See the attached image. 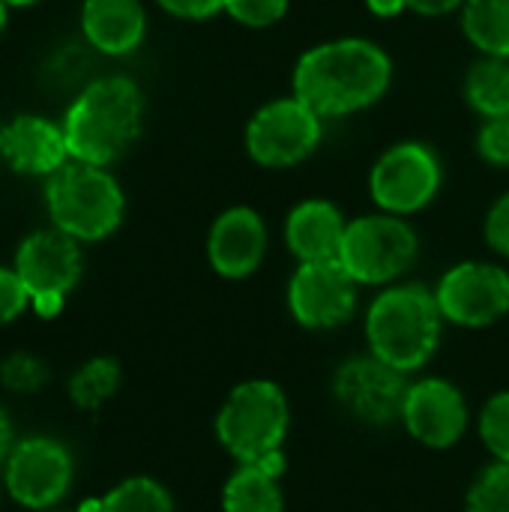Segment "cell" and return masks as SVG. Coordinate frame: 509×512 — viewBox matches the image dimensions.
<instances>
[{
  "label": "cell",
  "instance_id": "cell-1",
  "mask_svg": "<svg viewBox=\"0 0 509 512\" xmlns=\"http://www.w3.org/2000/svg\"><path fill=\"white\" fill-rule=\"evenodd\" d=\"M393 81L390 54L363 36L312 45L294 66V96L318 117H348L375 105Z\"/></svg>",
  "mask_w": 509,
  "mask_h": 512
},
{
  "label": "cell",
  "instance_id": "cell-2",
  "mask_svg": "<svg viewBox=\"0 0 509 512\" xmlns=\"http://www.w3.org/2000/svg\"><path fill=\"white\" fill-rule=\"evenodd\" d=\"M144 99L132 78L105 75L90 81L63 117L69 156L90 165L117 162L141 135Z\"/></svg>",
  "mask_w": 509,
  "mask_h": 512
},
{
  "label": "cell",
  "instance_id": "cell-3",
  "mask_svg": "<svg viewBox=\"0 0 509 512\" xmlns=\"http://www.w3.org/2000/svg\"><path fill=\"white\" fill-rule=\"evenodd\" d=\"M441 330L444 315L435 291L423 285H393L366 312L369 351L402 372H417L435 357Z\"/></svg>",
  "mask_w": 509,
  "mask_h": 512
},
{
  "label": "cell",
  "instance_id": "cell-4",
  "mask_svg": "<svg viewBox=\"0 0 509 512\" xmlns=\"http://www.w3.org/2000/svg\"><path fill=\"white\" fill-rule=\"evenodd\" d=\"M45 204L54 228L75 240H102L123 222V189L102 168L90 162H66L48 174Z\"/></svg>",
  "mask_w": 509,
  "mask_h": 512
},
{
  "label": "cell",
  "instance_id": "cell-5",
  "mask_svg": "<svg viewBox=\"0 0 509 512\" xmlns=\"http://www.w3.org/2000/svg\"><path fill=\"white\" fill-rule=\"evenodd\" d=\"M288 426H291L288 399L273 381L237 384L216 417L219 444L240 465H255L264 456L282 450Z\"/></svg>",
  "mask_w": 509,
  "mask_h": 512
},
{
  "label": "cell",
  "instance_id": "cell-6",
  "mask_svg": "<svg viewBox=\"0 0 509 512\" xmlns=\"http://www.w3.org/2000/svg\"><path fill=\"white\" fill-rule=\"evenodd\" d=\"M417 231L405 216L369 213L348 222L339 261L360 285H387L417 261Z\"/></svg>",
  "mask_w": 509,
  "mask_h": 512
},
{
  "label": "cell",
  "instance_id": "cell-7",
  "mask_svg": "<svg viewBox=\"0 0 509 512\" xmlns=\"http://www.w3.org/2000/svg\"><path fill=\"white\" fill-rule=\"evenodd\" d=\"M321 135L324 117L297 96H282L249 117L246 153L261 168H294L318 150Z\"/></svg>",
  "mask_w": 509,
  "mask_h": 512
},
{
  "label": "cell",
  "instance_id": "cell-8",
  "mask_svg": "<svg viewBox=\"0 0 509 512\" xmlns=\"http://www.w3.org/2000/svg\"><path fill=\"white\" fill-rule=\"evenodd\" d=\"M369 192L381 213H420L441 192V159L423 141H399L372 165Z\"/></svg>",
  "mask_w": 509,
  "mask_h": 512
},
{
  "label": "cell",
  "instance_id": "cell-9",
  "mask_svg": "<svg viewBox=\"0 0 509 512\" xmlns=\"http://www.w3.org/2000/svg\"><path fill=\"white\" fill-rule=\"evenodd\" d=\"M15 273L21 276L36 315L54 318L81 276V252L75 237L60 228L33 231L15 252Z\"/></svg>",
  "mask_w": 509,
  "mask_h": 512
},
{
  "label": "cell",
  "instance_id": "cell-10",
  "mask_svg": "<svg viewBox=\"0 0 509 512\" xmlns=\"http://www.w3.org/2000/svg\"><path fill=\"white\" fill-rule=\"evenodd\" d=\"M408 372L384 363L381 357H351L333 375L336 402L360 423L390 426L402 420L405 396H408Z\"/></svg>",
  "mask_w": 509,
  "mask_h": 512
},
{
  "label": "cell",
  "instance_id": "cell-11",
  "mask_svg": "<svg viewBox=\"0 0 509 512\" xmlns=\"http://www.w3.org/2000/svg\"><path fill=\"white\" fill-rule=\"evenodd\" d=\"M444 321L459 327H489L509 312V273L501 264L462 261L450 267L435 288Z\"/></svg>",
  "mask_w": 509,
  "mask_h": 512
},
{
  "label": "cell",
  "instance_id": "cell-12",
  "mask_svg": "<svg viewBox=\"0 0 509 512\" xmlns=\"http://www.w3.org/2000/svg\"><path fill=\"white\" fill-rule=\"evenodd\" d=\"M360 282L333 261H306L288 282V309L306 330H333L345 324L357 309Z\"/></svg>",
  "mask_w": 509,
  "mask_h": 512
},
{
  "label": "cell",
  "instance_id": "cell-13",
  "mask_svg": "<svg viewBox=\"0 0 509 512\" xmlns=\"http://www.w3.org/2000/svg\"><path fill=\"white\" fill-rule=\"evenodd\" d=\"M402 423L414 441L429 450H450L468 429V405L456 384L423 378L408 387Z\"/></svg>",
  "mask_w": 509,
  "mask_h": 512
},
{
  "label": "cell",
  "instance_id": "cell-14",
  "mask_svg": "<svg viewBox=\"0 0 509 512\" xmlns=\"http://www.w3.org/2000/svg\"><path fill=\"white\" fill-rule=\"evenodd\" d=\"M69 480H72V459L60 444L48 438L21 441L6 465V486L12 498L33 510L60 501L69 489Z\"/></svg>",
  "mask_w": 509,
  "mask_h": 512
},
{
  "label": "cell",
  "instance_id": "cell-15",
  "mask_svg": "<svg viewBox=\"0 0 509 512\" xmlns=\"http://www.w3.org/2000/svg\"><path fill=\"white\" fill-rule=\"evenodd\" d=\"M267 255V225L258 210L237 204L222 210L207 234V261L225 279L252 276Z\"/></svg>",
  "mask_w": 509,
  "mask_h": 512
},
{
  "label": "cell",
  "instance_id": "cell-16",
  "mask_svg": "<svg viewBox=\"0 0 509 512\" xmlns=\"http://www.w3.org/2000/svg\"><path fill=\"white\" fill-rule=\"evenodd\" d=\"M0 159L18 174H54L69 159L63 126L21 114L0 129Z\"/></svg>",
  "mask_w": 509,
  "mask_h": 512
},
{
  "label": "cell",
  "instance_id": "cell-17",
  "mask_svg": "<svg viewBox=\"0 0 509 512\" xmlns=\"http://www.w3.org/2000/svg\"><path fill=\"white\" fill-rule=\"evenodd\" d=\"M345 228H348V219L342 216V210L333 201L309 198V201H300L288 213L285 246L300 264L333 261V258H339Z\"/></svg>",
  "mask_w": 509,
  "mask_h": 512
},
{
  "label": "cell",
  "instance_id": "cell-18",
  "mask_svg": "<svg viewBox=\"0 0 509 512\" xmlns=\"http://www.w3.org/2000/svg\"><path fill=\"white\" fill-rule=\"evenodd\" d=\"M81 30L96 51L120 57L141 45L147 15L141 0H84Z\"/></svg>",
  "mask_w": 509,
  "mask_h": 512
},
{
  "label": "cell",
  "instance_id": "cell-19",
  "mask_svg": "<svg viewBox=\"0 0 509 512\" xmlns=\"http://www.w3.org/2000/svg\"><path fill=\"white\" fill-rule=\"evenodd\" d=\"M222 510L282 512L285 510V498L279 489V477L267 474L258 465H240L222 489Z\"/></svg>",
  "mask_w": 509,
  "mask_h": 512
},
{
  "label": "cell",
  "instance_id": "cell-20",
  "mask_svg": "<svg viewBox=\"0 0 509 512\" xmlns=\"http://www.w3.org/2000/svg\"><path fill=\"white\" fill-rule=\"evenodd\" d=\"M468 105L486 117H509V57L483 54L465 75Z\"/></svg>",
  "mask_w": 509,
  "mask_h": 512
},
{
  "label": "cell",
  "instance_id": "cell-21",
  "mask_svg": "<svg viewBox=\"0 0 509 512\" xmlns=\"http://www.w3.org/2000/svg\"><path fill=\"white\" fill-rule=\"evenodd\" d=\"M462 33L480 54L509 57V0H465Z\"/></svg>",
  "mask_w": 509,
  "mask_h": 512
},
{
  "label": "cell",
  "instance_id": "cell-22",
  "mask_svg": "<svg viewBox=\"0 0 509 512\" xmlns=\"http://www.w3.org/2000/svg\"><path fill=\"white\" fill-rule=\"evenodd\" d=\"M117 387H120V366L108 357L90 360L69 381L72 402L84 411H96L102 402H108L117 393Z\"/></svg>",
  "mask_w": 509,
  "mask_h": 512
},
{
  "label": "cell",
  "instance_id": "cell-23",
  "mask_svg": "<svg viewBox=\"0 0 509 512\" xmlns=\"http://www.w3.org/2000/svg\"><path fill=\"white\" fill-rule=\"evenodd\" d=\"M99 512H174V504L156 480L135 477L111 489L99 501Z\"/></svg>",
  "mask_w": 509,
  "mask_h": 512
},
{
  "label": "cell",
  "instance_id": "cell-24",
  "mask_svg": "<svg viewBox=\"0 0 509 512\" xmlns=\"http://www.w3.org/2000/svg\"><path fill=\"white\" fill-rule=\"evenodd\" d=\"M465 512H509V462L489 465L468 489Z\"/></svg>",
  "mask_w": 509,
  "mask_h": 512
},
{
  "label": "cell",
  "instance_id": "cell-25",
  "mask_svg": "<svg viewBox=\"0 0 509 512\" xmlns=\"http://www.w3.org/2000/svg\"><path fill=\"white\" fill-rule=\"evenodd\" d=\"M480 435L498 462H509V393H495L480 414Z\"/></svg>",
  "mask_w": 509,
  "mask_h": 512
},
{
  "label": "cell",
  "instance_id": "cell-26",
  "mask_svg": "<svg viewBox=\"0 0 509 512\" xmlns=\"http://www.w3.org/2000/svg\"><path fill=\"white\" fill-rule=\"evenodd\" d=\"M288 6H291V0H225V12L237 24L252 27V30L279 24L288 15Z\"/></svg>",
  "mask_w": 509,
  "mask_h": 512
},
{
  "label": "cell",
  "instance_id": "cell-27",
  "mask_svg": "<svg viewBox=\"0 0 509 512\" xmlns=\"http://www.w3.org/2000/svg\"><path fill=\"white\" fill-rule=\"evenodd\" d=\"M0 378L15 393H33V390H39L48 381V369L36 357H30V354H12L0 366Z\"/></svg>",
  "mask_w": 509,
  "mask_h": 512
},
{
  "label": "cell",
  "instance_id": "cell-28",
  "mask_svg": "<svg viewBox=\"0 0 509 512\" xmlns=\"http://www.w3.org/2000/svg\"><path fill=\"white\" fill-rule=\"evenodd\" d=\"M477 153L495 168L509 165V117H486L477 129Z\"/></svg>",
  "mask_w": 509,
  "mask_h": 512
},
{
  "label": "cell",
  "instance_id": "cell-29",
  "mask_svg": "<svg viewBox=\"0 0 509 512\" xmlns=\"http://www.w3.org/2000/svg\"><path fill=\"white\" fill-rule=\"evenodd\" d=\"M27 303H30V294H27L21 276L15 270L0 267V324L18 318Z\"/></svg>",
  "mask_w": 509,
  "mask_h": 512
},
{
  "label": "cell",
  "instance_id": "cell-30",
  "mask_svg": "<svg viewBox=\"0 0 509 512\" xmlns=\"http://www.w3.org/2000/svg\"><path fill=\"white\" fill-rule=\"evenodd\" d=\"M483 234H486V243H489L498 255L509 258V192H504V195L489 207Z\"/></svg>",
  "mask_w": 509,
  "mask_h": 512
},
{
  "label": "cell",
  "instance_id": "cell-31",
  "mask_svg": "<svg viewBox=\"0 0 509 512\" xmlns=\"http://www.w3.org/2000/svg\"><path fill=\"white\" fill-rule=\"evenodd\" d=\"M168 15L183 21H204L216 12H225V0H156Z\"/></svg>",
  "mask_w": 509,
  "mask_h": 512
},
{
  "label": "cell",
  "instance_id": "cell-32",
  "mask_svg": "<svg viewBox=\"0 0 509 512\" xmlns=\"http://www.w3.org/2000/svg\"><path fill=\"white\" fill-rule=\"evenodd\" d=\"M465 0H408V9L420 12V15H450L456 9H462Z\"/></svg>",
  "mask_w": 509,
  "mask_h": 512
},
{
  "label": "cell",
  "instance_id": "cell-33",
  "mask_svg": "<svg viewBox=\"0 0 509 512\" xmlns=\"http://www.w3.org/2000/svg\"><path fill=\"white\" fill-rule=\"evenodd\" d=\"M366 9L378 18H396L402 9H408V0H366Z\"/></svg>",
  "mask_w": 509,
  "mask_h": 512
},
{
  "label": "cell",
  "instance_id": "cell-34",
  "mask_svg": "<svg viewBox=\"0 0 509 512\" xmlns=\"http://www.w3.org/2000/svg\"><path fill=\"white\" fill-rule=\"evenodd\" d=\"M9 441H12V429H9V420H6V414H3V408H0V459H3L6 450H9Z\"/></svg>",
  "mask_w": 509,
  "mask_h": 512
},
{
  "label": "cell",
  "instance_id": "cell-35",
  "mask_svg": "<svg viewBox=\"0 0 509 512\" xmlns=\"http://www.w3.org/2000/svg\"><path fill=\"white\" fill-rule=\"evenodd\" d=\"M3 27H6V3L0 0V33H3Z\"/></svg>",
  "mask_w": 509,
  "mask_h": 512
},
{
  "label": "cell",
  "instance_id": "cell-36",
  "mask_svg": "<svg viewBox=\"0 0 509 512\" xmlns=\"http://www.w3.org/2000/svg\"><path fill=\"white\" fill-rule=\"evenodd\" d=\"M6 6H30V3H36V0H3Z\"/></svg>",
  "mask_w": 509,
  "mask_h": 512
}]
</instances>
